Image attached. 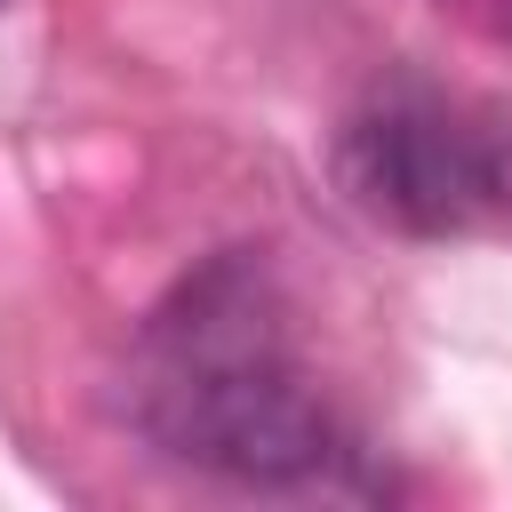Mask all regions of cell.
Wrapping results in <instances>:
<instances>
[{
    "label": "cell",
    "instance_id": "6da1fadb",
    "mask_svg": "<svg viewBox=\"0 0 512 512\" xmlns=\"http://www.w3.org/2000/svg\"><path fill=\"white\" fill-rule=\"evenodd\" d=\"M136 416L176 464L240 488H304L352 456L328 400L304 384L280 288L248 248L200 264L144 320Z\"/></svg>",
    "mask_w": 512,
    "mask_h": 512
},
{
    "label": "cell",
    "instance_id": "7a4b0ae2",
    "mask_svg": "<svg viewBox=\"0 0 512 512\" xmlns=\"http://www.w3.org/2000/svg\"><path fill=\"white\" fill-rule=\"evenodd\" d=\"M344 192L424 240L448 232H512V128L480 120L432 88H376L336 136Z\"/></svg>",
    "mask_w": 512,
    "mask_h": 512
},
{
    "label": "cell",
    "instance_id": "3957f363",
    "mask_svg": "<svg viewBox=\"0 0 512 512\" xmlns=\"http://www.w3.org/2000/svg\"><path fill=\"white\" fill-rule=\"evenodd\" d=\"M440 16H456L472 40H488V48H504L512 56V0H432Z\"/></svg>",
    "mask_w": 512,
    "mask_h": 512
},
{
    "label": "cell",
    "instance_id": "277c9868",
    "mask_svg": "<svg viewBox=\"0 0 512 512\" xmlns=\"http://www.w3.org/2000/svg\"><path fill=\"white\" fill-rule=\"evenodd\" d=\"M0 8H8V0H0Z\"/></svg>",
    "mask_w": 512,
    "mask_h": 512
}]
</instances>
